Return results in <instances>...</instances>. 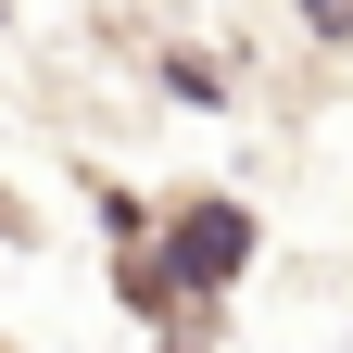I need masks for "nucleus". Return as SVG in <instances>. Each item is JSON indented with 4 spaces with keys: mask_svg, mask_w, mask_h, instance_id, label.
Here are the masks:
<instances>
[{
    "mask_svg": "<svg viewBox=\"0 0 353 353\" xmlns=\"http://www.w3.org/2000/svg\"><path fill=\"white\" fill-rule=\"evenodd\" d=\"M240 240H252L240 214H228V202H202L190 228H176V265H190V278H228V265H240Z\"/></svg>",
    "mask_w": 353,
    "mask_h": 353,
    "instance_id": "obj_1",
    "label": "nucleus"
}]
</instances>
